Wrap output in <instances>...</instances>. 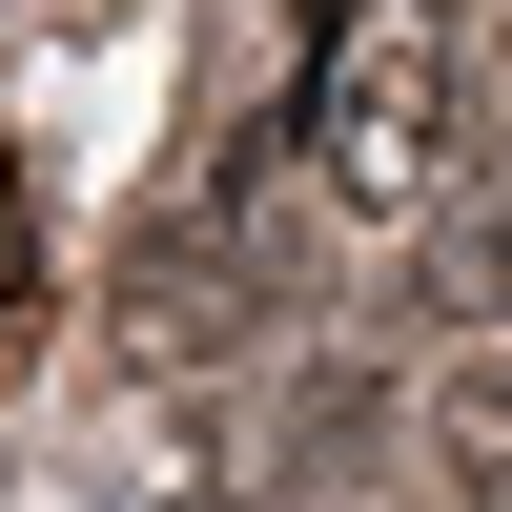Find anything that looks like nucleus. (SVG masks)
Listing matches in <instances>:
<instances>
[{"label":"nucleus","mask_w":512,"mask_h":512,"mask_svg":"<svg viewBox=\"0 0 512 512\" xmlns=\"http://www.w3.org/2000/svg\"><path fill=\"white\" fill-rule=\"evenodd\" d=\"M41 308H62V205H41V164H0V390L41 369Z\"/></svg>","instance_id":"nucleus-2"},{"label":"nucleus","mask_w":512,"mask_h":512,"mask_svg":"<svg viewBox=\"0 0 512 512\" xmlns=\"http://www.w3.org/2000/svg\"><path fill=\"white\" fill-rule=\"evenodd\" d=\"M410 492L512 512V349H410Z\"/></svg>","instance_id":"nucleus-1"}]
</instances>
